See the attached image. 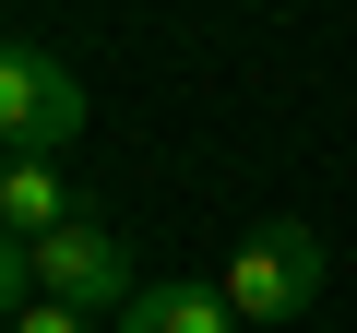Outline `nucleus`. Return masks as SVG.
I'll return each instance as SVG.
<instances>
[{
    "label": "nucleus",
    "instance_id": "f03ea898",
    "mask_svg": "<svg viewBox=\"0 0 357 333\" xmlns=\"http://www.w3.org/2000/svg\"><path fill=\"white\" fill-rule=\"evenodd\" d=\"M84 143V84L48 48H0V155H60Z\"/></svg>",
    "mask_w": 357,
    "mask_h": 333
},
{
    "label": "nucleus",
    "instance_id": "39448f33",
    "mask_svg": "<svg viewBox=\"0 0 357 333\" xmlns=\"http://www.w3.org/2000/svg\"><path fill=\"white\" fill-rule=\"evenodd\" d=\"M119 333H238V309H227L215 286H143V297L119 309Z\"/></svg>",
    "mask_w": 357,
    "mask_h": 333
},
{
    "label": "nucleus",
    "instance_id": "20e7f679",
    "mask_svg": "<svg viewBox=\"0 0 357 333\" xmlns=\"http://www.w3.org/2000/svg\"><path fill=\"white\" fill-rule=\"evenodd\" d=\"M48 226H72V179L48 155H0V238H48Z\"/></svg>",
    "mask_w": 357,
    "mask_h": 333
},
{
    "label": "nucleus",
    "instance_id": "423d86ee",
    "mask_svg": "<svg viewBox=\"0 0 357 333\" xmlns=\"http://www.w3.org/2000/svg\"><path fill=\"white\" fill-rule=\"evenodd\" d=\"M0 333H96V309H60V297H24Z\"/></svg>",
    "mask_w": 357,
    "mask_h": 333
},
{
    "label": "nucleus",
    "instance_id": "7ed1b4c3",
    "mask_svg": "<svg viewBox=\"0 0 357 333\" xmlns=\"http://www.w3.org/2000/svg\"><path fill=\"white\" fill-rule=\"evenodd\" d=\"M24 262H36V297H60V309H131V297H143V286H131V250H119L96 215L24 238Z\"/></svg>",
    "mask_w": 357,
    "mask_h": 333
},
{
    "label": "nucleus",
    "instance_id": "f257e3e1",
    "mask_svg": "<svg viewBox=\"0 0 357 333\" xmlns=\"http://www.w3.org/2000/svg\"><path fill=\"white\" fill-rule=\"evenodd\" d=\"M215 297H227L238 321H298V309L321 297V238H310L298 215H262V226H238V250H227Z\"/></svg>",
    "mask_w": 357,
    "mask_h": 333
},
{
    "label": "nucleus",
    "instance_id": "0eeeda50",
    "mask_svg": "<svg viewBox=\"0 0 357 333\" xmlns=\"http://www.w3.org/2000/svg\"><path fill=\"white\" fill-rule=\"evenodd\" d=\"M24 297H36V262H24V238H0V321H13Z\"/></svg>",
    "mask_w": 357,
    "mask_h": 333
}]
</instances>
